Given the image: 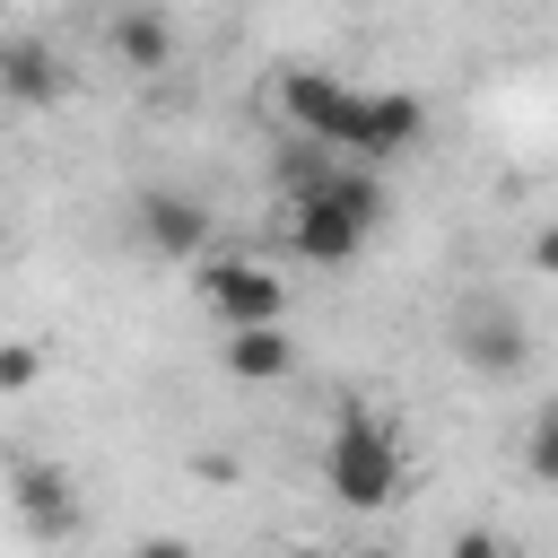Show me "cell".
Segmentation results:
<instances>
[{
	"label": "cell",
	"instance_id": "4",
	"mask_svg": "<svg viewBox=\"0 0 558 558\" xmlns=\"http://www.w3.org/2000/svg\"><path fill=\"white\" fill-rule=\"evenodd\" d=\"M201 305L218 323H288V279L253 253H201Z\"/></svg>",
	"mask_w": 558,
	"mask_h": 558
},
{
	"label": "cell",
	"instance_id": "5",
	"mask_svg": "<svg viewBox=\"0 0 558 558\" xmlns=\"http://www.w3.org/2000/svg\"><path fill=\"white\" fill-rule=\"evenodd\" d=\"M131 235H140L157 262H201V253H209V201H192V192H174V183H148V192L131 201Z\"/></svg>",
	"mask_w": 558,
	"mask_h": 558
},
{
	"label": "cell",
	"instance_id": "13",
	"mask_svg": "<svg viewBox=\"0 0 558 558\" xmlns=\"http://www.w3.org/2000/svg\"><path fill=\"white\" fill-rule=\"evenodd\" d=\"M445 558H506V541H497V532H453Z\"/></svg>",
	"mask_w": 558,
	"mask_h": 558
},
{
	"label": "cell",
	"instance_id": "1",
	"mask_svg": "<svg viewBox=\"0 0 558 558\" xmlns=\"http://www.w3.org/2000/svg\"><path fill=\"white\" fill-rule=\"evenodd\" d=\"M270 96H279V113H288L305 140H323V148H340V157H357V166L410 157V148L427 140V105H418V96H401V87H349L340 70H314V61H288V70L270 78Z\"/></svg>",
	"mask_w": 558,
	"mask_h": 558
},
{
	"label": "cell",
	"instance_id": "11",
	"mask_svg": "<svg viewBox=\"0 0 558 558\" xmlns=\"http://www.w3.org/2000/svg\"><path fill=\"white\" fill-rule=\"evenodd\" d=\"M523 471H532L541 488H558V401L532 410V427H523Z\"/></svg>",
	"mask_w": 558,
	"mask_h": 558
},
{
	"label": "cell",
	"instance_id": "10",
	"mask_svg": "<svg viewBox=\"0 0 558 558\" xmlns=\"http://www.w3.org/2000/svg\"><path fill=\"white\" fill-rule=\"evenodd\" d=\"M113 61L140 70V78H148V70H174V17H166L157 0L122 9V17H113Z\"/></svg>",
	"mask_w": 558,
	"mask_h": 558
},
{
	"label": "cell",
	"instance_id": "7",
	"mask_svg": "<svg viewBox=\"0 0 558 558\" xmlns=\"http://www.w3.org/2000/svg\"><path fill=\"white\" fill-rule=\"evenodd\" d=\"M9 506H17V523L35 541H70L78 532V480L61 462H17L9 471Z\"/></svg>",
	"mask_w": 558,
	"mask_h": 558
},
{
	"label": "cell",
	"instance_id": "12",
	"mask_svg": "<svg viewBox=\"0 0 558 558\" xmlns=\"http://www.w3.org/2000/svg\"><path fill=\"white\" fill-rule=\"evenodd\" d=\"M44 375V349L35 340H0V392H26Z\"/></svg>",
	"mask_w": 558,
	"mask_h": 558
},
{
	"label": "cell",
	"instance_id": "14",
	"mask_svg": "<svg viewBox=\"0 0 558 558\" xmlns=\"http://www.w3.org/2000/svg\"><path fill=\"white\" fill-rule=\"evenodd\" d=\"M131 558H192V541H174V532H148Z\"/></svg>",
	"mask_w": 558,
	"mask_h": 558
},
{
	"label": "cell",
	"instance_id": "6",
	"mask_svg": "<svg viewBox=\"0 0 558 558\" xmlns=\"http://www.w3.org/2000/svg\"><path fill=\"white\" fill-rule=\"evenodd\" d=\"M453 357H462L471 375H523V366H532V331H523V314H514V305L471 296V305H462V323H453Z\"/></svg>",
	"mask_w": 558,
	"mask_h": 558
},
{
	"label": "cell",
	"instance_id": "3",
	"mask_svg": "<svg viewBox=\"0 0 558 558\" xmlns=\"http://www.w3.org/2000/svg\"><path fill=\"white\" fill-rule=\"evenodd\" d=\"M323 488L340 497V506H357V514H375V506H392L401 497V436L375 418V410H340L331 418V436H323Z\"/></svg>",
	"mask_w": 558,
	"mask_h": 558
},
{
	"label": "cell",
	"instance_id": "8",
	"mask_svg": "<svg viewBox=\"0 0 558 558\" xmlns=\"http://www.w3.org/2000/svg\"><path fill=\"white\" fill-rule=\"evenodd\" d=\"M61 96H70V61H61L44 35H0V105L44 113V105H61Z\"/></svg>",
	"mask_w": 558,
	"mask_h": 558
},
{
	"label": "cell",
	"instance_id": "15",
	"mask_svg": "<svg viewBox=\"0 0 558 558\" xmlns=\"http://www.w3.org/2000/svg\"><path fill=\"white\" fill-rule=\"evenodd\" d=\"M532 270H549V279H558V227H541V235H532Z\"/></svg>",
	"mask_w": 558,
	"mask_h": 558
},
{
	"label": "cell",
	"instance_id": "2",
	"mask_svg": "<svg viewBox=\"0 0 558 558\" xmlns=\"http://www.w3.org/2000/svg\"><path fill=\"white\" fill-rule=\"evenodd\" d=\"M375 227H384V183H375V166H357V157H331L323 174H305V183L288 192V244H296V262L349 270V262L375 244Z\"/></svg>",
	"mask_w": 558,
	"mask_h": 558
},
{
	"label": "cell",
	"instance_id": "9",
	"mask_svg": "<svg viewBox=\"0 0 558 558\" xmlns=\"http://www.w3.org/2000/svg\"><path fill=\"white\" fill-rule=\"evenodd\" d=\"M218 357H227L235 384H279V375L296 366V340H288V323H227Z\"/></svg>",
	"mask_w": 558,
	"mask_h": 558
},
{
	"label": "cell",
	"instance_id": "17",
	"mask_svg": "<svg viewBox=\"0 0 558 558\" xmlns=\"http://www.w3.org/2000/svg\"><path fill=\"white\" fill-rule=\"evenodd\" d=\"M349 558H401V549H349Z\"/></svg>",
	"mask_w": 558,
	"mask_h": 558
},
{
	"label": "cell",
	"instance_id": "16",
	"mask_svg": "<svg viewBox=\"0 0 558 558\" xmlns=\"http://www.w3.org/2000/svg\"><path fill=\"white\" fill-rule=\"evenodd\" d=\"M279 558H331V549H314V541H296V549H279Z\"/></svg>",
	"mask_w": 558,
	"mask_h": 558
}]
</instances>
